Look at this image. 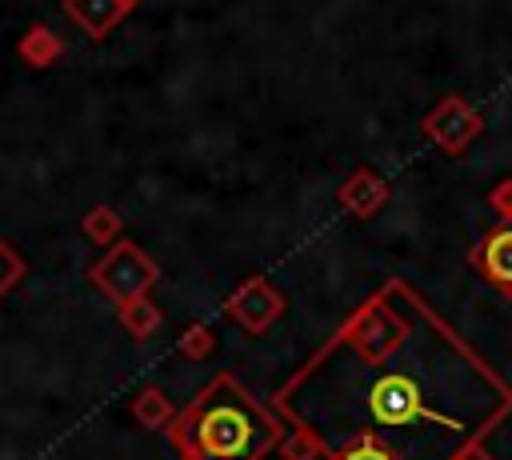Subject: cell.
Wrapping results in <instances>:
<instances>
[{
  "instance_id": "6da1fadb",
  "label": "cell",
  "mask_w": 512,
  "mask_h": 460,
  "mask_svg": "<svg viewBox=\"0 0 512 460\" xmlns=\"http://www.w3.org/2000/svg\"><path fill=\"white\" fill-rule=\"evenodd\" d=\"M168 440L180 460H260L284 440V428L232 372H216L172 416Z\"/></svg>"
},
{
  "instance_id": "7a4b0ae2",
  "label": "cell",
  "mask_w": 512,
  "mask_h": 460,
  "mask_svg": "<svg viewBox=\"0 0 512 460\" xmlns=\"http://www.w3.org/2000/svg\"><path fill=\"white\" fill-rule=\"evenodd\" d=\"M388 292H392V284H388L384 292H376L368 304H360V308L344 320V328H340V336H336V340L352 344V352H356L364 364H388L392 352L408 340V320L388 308Z\"/></svg>"
},
{
  "instance_id": "3957f363",
  "label": "cell",
  "mask_w": 512,
  "mask_h": 460,
  "mask_svg": "<svg viewBox=\"0 0 512 460\" xmlns=\"http://www.w3.org/2000/svg\"><path fill=\"white\" fill-rule=\"evenodd\" d=\"M88 280L112 300V304H124V300H136V296H148L152 284L160 280V264L132 240H116L92 268H88Z\"/></svg>"
},
{
  "instance_id": "277c9868",
  "label": "cell",
  "mask_w": 512,
  "mask_h": 460,
  "mask_svg": "<svg viewBox=\"0 0 512 460\" xmlns=\"http://www.w3.org/2000/svg\"><path fill=\"white\" fill-rule=\"evenodd\" d=\"M364 404H368V416L384 428H412L416 420H428L432 408L424 400V388L420 380H412L408 372H384L368 384L364 392Z\"/></svg>"
},
{
  "instance_id": "5b68a950",
  "label": "cell",
  "mask_w": 512,
  "mask_h": 460,
  "mask_svg": "<svg viewBox=\"0 0 512 460\" xmlns=\"http://www.w3.org/2000/svg\"><path fill=\"white\" fill-rule=\"evenodd\" d=\"M420 128L436 148H444L448 156H460L484 132V116L464 96H444L440 104H432V112L420 120Z\"/></svg>"
},
{
  "instance_id": "8992f818",
  "label": "cell",
  "mask_w": 512,
  "mask_h": 460,
  "mask_svg": "<svg viewBox=\"0 0 512 460\" xmlns=\"http://www.w3.org/2000/svg\"><path fill=\"white\" fill-rule=\"evenodd\" d=\"M224 312H228L248 336H264V332L284 316V292H280L268 276H248L244 284L232 288V296L224 300Z\"/></svg>"
},
{
  "instance_id": "52a82bcc",
  "label": "cell",
  "mask_w": 512,
  "mask_h": 460,
  "mask_svg": "<svg viewBox=\"0 0 512 460\" xmlns=\"http://www.w3.org/2000/svg\"><path fill=\"white\" fill-rule=\"evenodd\" d=\"M472 264H476V272H480L504 300H512V224L492 228V232L472 248Z\"/></svg>"
},
{
  "instance_id": "ba28073f",
  "label": "cell",
  "mask_w": 512,
  "mask_h": 460,
  "mask_svg": "<svg viewBox=\"0 0 512 460\" xmlns=\"http://www.w3.org/2000/svg\"><path fill=\"white\" fill-rule=\"evenodd\" d=\"M388 196H392L388 180H384L380 172H372V168H356V172H348V180H344L340 192H336V200H340L356 220H372V216L388 204Z\"/></svg>"
},
{
  "instance_id": "9c48e42d",
  "label": "cell",
  "mask_w": 512,
  "mask_h": 460,
  "mask_svg": "<svg viewBox=\"0 0 512 460\" xmlns=\"http://www.w3.org/2000/svg\"><path fill=\"white\" fill-rule=\"evenodd\" d=\"M60 8L88 40H104L132 12L124 0H60Z\"/></svg>"
},
{
  "instance_id": "30bf717a",
  "label": "cell",
  "mask_w": 512,
  "mask_h": 460,
  "mask_svg": "<svg viewBox=\"0 0 512 460\" xmlns=\"http://www.w3.org/2000/svg\"><path fill=\"white\" fill-rule=\"evenodd\" d=\"M16 56H20L28 68H52V64L64 56V40H60L48 24H32V28L16 40Z\"/></svg>"
},
{
  "instance_id": "8fae6325",
  "label": "cell",
  "mask_w": 512,
  "mask_h": 460,
  "mask_svg": "<svg viewBox=\"0 0 512 460\" xmlns=\"http://www.w3.org/2000/svg\"><path fill=\"white\" fill-rule=\"evenodd\" d=\"M116 320H120V328H128L132 340H148V336L164 324V312H160L148 296H136V300L116 304Z\"/></svg>"
},
{
  "instance_id": "7c38bea8",
  "label": "cell",
  "mask_w": 512,
  "mask_h": 460,
  "mask_svg": "<svg viewBox=\"0 0 512 460\" xmlns=\"http://www.w3.org/2000/svg\"><path fill=\"white\" fill-rule=\"evenodd\" d=\"M128 412H132V420H136V424H144V428H168V424H172V416H176L172 400H168L156 384H144V388L132 396Z\"/></svg>"
},
{
  "instance_id": "4fadbf2b",
  "label": "cell",
  "mask_w": 512,
  "mask_h": 460,
  "mask_svg": "<svg viewBox=\"0 0 512 460\" xmlns=\"http://www.w3.org/2000/svg\"><path fill=\"white\" fill-rule=\"evenodd\" d=\"M80 228H84V236H88L92 244L112 248V244L120 240V232H124V220H120V212H116L112 204H92V208L80 216Z\"/></svg>"
},
{
  "instance_id": "5bb4252c",
  "label": "cell",
  "mask_w": 512,
  "mask_h": 460,
  "mask_svg": "<svg viewBox=\"0 0 512 460\" xmlns=\"http://www.w3.org/2000/svg\"><path fill=\"white\" fill-rule=\"evenodd\" d=\"M328 460H400V452L392 444H384L372 428H360L344 448H336V456Z\"/></svg>"
},
{
  "instance_id": "9a60e30c",
  "label": "cell",
  "mask_w": 512,
  "mask_h": 460,
  "mask_svg": "<svg viewBox=\"0 0 512 460\" xmlns=\"http://www.w3.org/2000/svg\"><path fill=\"white\" fill-rule=\"evenodd\" d=\"M176 348H180V356H188V360H208V356L216 352V336H212L208 324H188V328L180 332Z\"/></svg>"
},
{
  "instance_id": "2e32d148",
  "label": "cell",
  "mask_w": 512,
  "mask_h": 460,
  "mask_svg": "<svg viewBox=\"0 0 512 460\" xmlns=\"http://www.w3.org/2000/svg\"><path fill=\"white\" fill-rule=\"evenodd\" d=\"M24 272H28L24 256H20L12 244H4V236H0V296H4L8 288H16V284L24 280Z\"/></svg>"
},
{
  "instance_id": "e0dca14e",
  "label": "cell",
  "mask_w": 512,
  "mask_h": 460,
  "mask_svg": "<svg viewBox=\"0 0 512 460\" xmlns=\"http://www.w3.org/2000/svg\"><path fill=\"white\" fill-rule=\"evenodd\" d=\"M488 204H492V212H496L500 224H512V176L500 180V184L488 192Z\"/></svg>"
},
{
  "instance_id": "ac0fdd59",
  "label": "cell",
  "mask_w": 512,
  "mask_h": 460,
  "mask_svg": "<svg viewBox=\"0 0 512 460\" xmlns=\"http://www.w3.org/2000/svg\"><path fill=\"white\" fill-rule=\"evenodd\" d=\"M452 460H488V452H484L480 444H464V452H460V456H452Z\"/></svg>"
},
{
  "instance_id": "d6986e66",
  "label": "cell",
  "mask_w": 512,
  "mask_h": 460,
  "mask_svg": "<svg viewBox=\"0 0 512 460\" xmlns=\"http://www.w3.org/2000/svg\"><path fill=\"white\" fill-rule=\"evenodd\" d=\"M124 4H128V8H136V4H144V0H124Z\"/></svg>"
}]
</instances>
